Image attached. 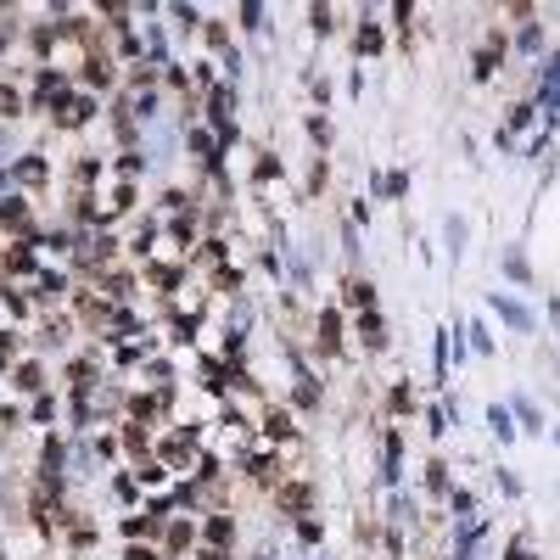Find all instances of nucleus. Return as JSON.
Listing matches in <instances>:
<instances>
[{
	"instance_id": "obj_8",
	"label": "nucleus",
	"mask_w": 560,
	"mask_h": 560,
	"mask_svg": "<svg viewBox=\"0 0 560 560\" xmlns=\"http://www.w3.org/2000/svg\"><path fill=\"white\" fill-rule=\"evenodd\" d=\"M370 297H375V286H364V280H353V286H348V303H359V309H364Z\"/></svg>"
},
{
	"instance_id": "obj_4",
	"label": "nucleus",
	"mask_w": 560,
	"mask_h": 560,
	"mask_svg": "<svg viewBox=\"0 0 560 560\" xmlns=\"http://www.w3.org/2000/svg\"><path fill=\"white\" fill-rule=\"evenodd\" d=\"M359 331H364V342H370V348H386V325H381L375 314H364V325H359Z\"/></svg>"
},
{
	"instance_id": "obj_2",
	"label": "nucleus",
	"mask_w": 560,
	"mask_h": 560,
	"mask_svg": "<svg viewBox=\"0 0 560 560\" xmlns=\"http://www.w3.org/2000/svg\"><path fill=\"white\" fill-rule=\"evenodd\" d=\"M488 426H493V437H504V443L515 437V426H510V409H504V404H493V409H488Z\"/></svg>"
},
{
	"instance_id": "obj_12",
	"label": "nucleus",
	"mask_w": 560,
	"mask_h": 560,
	"mask_svg": "<svg viewBox=\"0 0 560 560\" xmlns=\"http://www.w3.org/2000/svg\"><path fill=\"white\" fill-rule=\"evenodd\" d=\"M62 286H68V280H62V275H39V291H45V297H56V291H62Z\"/></svg>"
},
{
	"instance_id": "obj_16",
	"label": "nucleus",
	"mask_w": 560,
	"mask_h": 560,
	"mask_svg": "<svg viewBox=\"0 0 560 560\" xmlns=\"http://www.w3.org/2000/svg\"><path fill=\"white\" fill-rule=\"evenodd\" d=\"M549 437H554V443H560V426H549Z\"/></svg>"
},
{
	"instance_id": "obj_1",
	"label": "nucleus",
	"mask_w": 560,
	"mask_h": 560,
	"mask_svg": "<svg viewBox=\"0 0 560 560\" xmlns=\"http://www.w3.org/2000/svg\"><path fill=\"white\" fill-rule=\"evenodd\" d=\"M493 314H499L510 331H532V325H538V320H532V309H527V303H515V297H504V291L493 297Z\"/></svg>"
},
{
	"instance_id": "obj_15",
	"label": "nucleus",
	"mask_w": 560,
	"mask_h": 560,
	"mask_svg": "<svg viewBox=\"0 0 560 560\" xmlns=\"http://www.w3.org/2000/svg\"><path fill=\"white\" fill-rule=\"evenodd\" d=\"M549 320H554V325H560V303H549Z\"/></svg>"
},
{
	"instance_id": "obj_10",
	"label": "nucleus",
	"mask_w": 560,
	"mask_h": 560,
	"mask_svg": "<svg viewBox=\"0 0 560 560\" xmlns=\"http://www.w3.org/2000/svg\"><path fill=\"white\" fill-rule=\"evenodd\" d=\"M470 348H477V353H493V336H488L482 325H470Z\"/></svg>"
},
{
	"instance_id": "obj_7",
	"label": "nucleus",
	"mask_w": 560,
	"mask_h": 560,
	"mask_svg": "<svg viewBox=\"0 0 560 560\" xmlns=\"http://www.w3.org/2000/svg\"><path fill=\"white\" fill-rule=\"evenodd\" d=\"M448 252H454V258L465 252V225H459V219H448Z\"/></svg>"
},
{
	"instance_id": "obj_11",
	"label": "nucleus",
	"mask_w": 560,
	"mask_h": 560,
	"mask_svg": "<svg viewBox=\"0 0 560 560\" xmlns=\"http://www.w3.org/2000/svg\"><path fill=\"white\" fill-rule=\"evenodd\" d=\"M241 23L247 28H264V6H241Z\"/></svg>"
},
{
	"instance_id": "obj_17",
	"label": "nucleus",
	"mask_w": 560,
	"mask_h": 560,
	"mask_svg": "<svg viewBox=\"0 0 560 560\" xmlns=\"http://www.w3.org/2000/svg\"><path fill=\"white\" fill-rule=\"evenodd\" d=\"M0 191H6V168H0Z\"/></svg>"
},
{
	"instance_id": "obj_14",
	"label": "nucleus",
	"mask_w": 560,
	"mask_h": 560,
	"mask_svg": "<svg viewBox=\"0 0 560 560\" xmlns=\"http://www.w3.org/2000/svg\"><path fill=\"white\" fill-rule=\"evenodd\" d=\"M510 560H532V554H527V549H521V543H515V549H510Z\"/></svg>"
},
{
	"instance_id": "obj_13",
	"label": "nucleus",
	"mask_w": 560,
	"mask_h": 560,
	"mask_svg": "<svg viewBox=\"0 0 560 560\" xmlns=\"http://www.w3.org/2000/svg\"><path fill=\"white\" fill-rule=\"evenodd\" d=\"M0 118H17V96L12 90H0Z\"/></svg>"
},
{
	"instance_id": "obj_5",
	"label": "nucleus",
	"mask_w": 560,
	"mask_h": 560,
	"mask_svg": "<svg viewBox=\"0 0 560 560\" xmlns=\"http://www.w3.org/2000/svg\"><path fill=\"white\" fill-rule=\"evenodd\" d=\"M0 219H6V225H17V230H23V225H28V207H23L17 196H12L6 207H0Z\"/></svg>"
},
{
	"instance_id": "obj_3",
	"label": "nucleus",
	"mask_w": 560,
	"mask_h": 560,
	"mask_svg": "<svg viewBox=\"0 0 560 560\" xmlns=\"http://www.w3.org/2000/svg\"><path fill=\"white\" fill-rule=\"evenodd\" d=\"M515 415L527 420V432H549V426H543V415L532 409V398H515Z\"/></svg>"
},
{
	"instance_id": "obj_6",
	"label": "nucleus",
	"mask_w": 560,
	"mask_h": 560,
	"mask_svg": "<svg viewBox=\"0 0 560 560\" xmlns=\"http://www.w3.org/2000/svg\"><path fill=\"white\" fill-rule=\"evenodd\" d=\"M504 269H510L515 280H527V258H521V252H515V247H510V252H504Z\"/></svg>"
},
{
	"instance_id": "obj_9",
	"label": "nucleus",
	"mask_w": 560,
	"mask_h": 560,
	"mask_svg": "<svg viewBox=\"0 0 560 560\" xmlns=\"http://www.w3.org/2000/svg\"><path fill=\"white\" fill-rule=\"evenodd\" d=\"M543 84H549V90H560V51L543 62Z\"/></svg>"
}]
</instances>
